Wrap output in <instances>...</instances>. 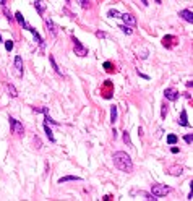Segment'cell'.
Segmentation results:
<instances>
[{
  "label": "cell",
  "mask_w": 193,
  "mask_h": 201,
  "mask_svg": "<svg viewBox=\"0 0 193 201\" xmlns=\"http://www.w3.org/2000/svg\"><path fill=\"white\" fill-rule=\"evenodd\" d=\"M114 166L122 172H132L133 170V162H132V157L124 152V151H117L114 154Z\"/></svg>",
  "instance_id": "1"
},
{
  "label": "cell",
  "mask_w": 193,
  "mask_h": 201,
  "mask_svg": "<svg viewBox=\"0 0 193 201\" xmlns=\"http://www.w3.org/2000/svg\"><path fill=\"white\" fill-rule=\"evenodd\" d=\"M71 41H73V49H75V55L78 57H86L88 55V49L84 47L81 42H79V39H76V37H71Z\"/></svg>",
  "instance_id": "2"
},
{
  "label": "cell",
  "mask_w": 193,
  "mask_h": 201,
  "mask_svg": "<svg viewBox=\"0 0 193 201\" xmlns=\"http://www.w3.org/2000/svg\"><path fill=\"white\" fill-rule=\"evenodd\" d=\"M170 191V188L166 185H159V183H156V185L151 186V193H153L154 196H158V198H161V196H166Z\"/></svg>",
  "instance_id": "3"
},
{
  "label": "cell",
  "mask_w": 193,
  "mask_h": 201,
  "mask_svg": "<svg viewBox=\"0 0 193 201\" xmlns=\"http://www.w3.org/2000/svg\"><path fill=\"white\" fill-rule=\"evenodd\" d=\"M8 122H10L11 131H13L15 135H23V131H25V128H23V123H20V122L16 120V118H13V117H10V118H8Z\"/></svg>",
  "instance_id": "4"
},
{
  "label": "cell",
  "mask_w": 193,
  "mask_h": 201,
  "mask_svg": "<svg viewBox=\"0 0 193 201\" xmlns=\"http://www.w3.org/2000/svg\"><path fill=\"white\" fill-rule=\"evenodd\" d=\"M45 28H47V31L50 33V36L52 37H57V34H59V28L55 26V23L52 21V18H45Z\"/></svg>",
  "instance_id": "5"
},
{
  "label": "cell",
  "mask_w": 193,
  "mask_h": 201,
  "mask_svg": "<svg viewBox=\"0 0 193 201\" xmlns=\"http://www.w3.org/2000/svg\"><path fill=\"white\" fill-rule=\"evenodd\" d=\"M120 18H122V20H124V23L127 26H130V28L136 26V18H135L132 13H122V15H120Z\"/></svg>",
  "instance_id": "6"
},
{
  "label": "cell",
  "mask_w": 193,
  "mask_h": 201,
  "mask_svg": "<svg viewBox=\"0 0 193 201\" xmlns=\"http://www.w3.org/2000/svg\"><path fill=\"white\" fill-rule=\"evenodd\" d=\"M15 71L18 76H23V59H21V55L15 57Z\"/></svg>",
  "instance_id": "7"
},
{
  "label": "cell",
  "mask_w": 193,
  "mask_h": 201,
  "mask_svg": "<svg viewBox=\"0 0 193 201\" xmlns=\"http://www.w3.org/2000/svg\"><path fill=\"white\" fill-rule=\"evenodd\" d=\"M26 29H28V31H31V33H33V36H34L36 42H37V44L41 45V49H44V47H45V44H44V41H42V37H41V36H39V33H37V31H36L34 28H31V26H28Z\"/></svg>",
  "instance_id": "8"
},
{
  "label": "cell",
  "mask_w": 193,
  "mask_h": 201,
  "mask_svg": "<svg viewBox=\"0 0 193 201\" xmlns=\"http://www.w3.org/2000/svg\"><path fill=\"white\" fill-rule=\"evenodd\" d=\"M164 96H166V99H169V100H177L178 99V93L170 89V88H167V89L164 91Z\"/></svg>",
  "instance_id": "9"
},
{
  "label": "cell",
  "mask_w": 193,
  "mask_h": 201,
  "mask_svg": "<svg viewBox=\"0 0 193 201\" xmlns=\"http://www.w3.org/2000/svg\"><path fill=\"white\" fill-rule=\"evenodd\" d=\"M178 16H182V18L187 21V23H193V13H192L190 10H182V11H178Z\"/></svg>",
  "instance_id": "10"
},
{
  "label": "cell",
  "mask_w": 193,
  "mask_h": 201,
  "mask_svg": "<svg viewBox=\"0 0 193 201\" xmlns=\"http://www.w3.org/2000/svg\"><path fill=\"white\" fill-rule=\"evenodd\" d=\"M34 7H36V10H37V13H39L41 16L44 15V11H45V3L42 2V0H34Z\"/></svg>",
  "instance_id": "11"
},
{
  "label": "cell",
  "mask_w": 193,
  "mask_h": 201,
  "mask_svg": "<svg viewBox=\"0 0 193 201\" xmlns=\"http://www.w3.org/2000/svg\"><path fill=\"white\" fill-rule=\"evenodd\" d=\"M49 62H50V63H52V67H54V70L57 71L59 75L65 76V73H63V71H62V68H60V67L57 65V62H55V59H54V57H52V55H49Z\"/></svg>",
  "instance_id": "12"
},
{
  "label": "cell",
  "mask_w": 193,
  "mask_h": 201,
  "mask_svg": "<svg viewBox=\"0 0 193 201\" xmlns=\"http://www.w3.org/2000/svg\"><path fill=\"white\" fill-rule=\"evenodd\" d=\"M73 180H81L79 177H75V175H67V177H62V178H59V183L62 185V183H67V182H73Z\"/></svg>",
  "instance_id": "13"
},
{
  "label": "cell",
  "mask_w": 193,
  "mask_h": 201,
  "mask_svg": "<svg viewBox=\"0 0 193 201\" xmlns=\"http://www.w3.org/2000/svg\"><path fill=\"white\" fill-rule=\"evenodd\" d=\"M178 123L182 126H190V123H188V120H187V110L183 109L182 110V114H180V120H178Z\"/></svg>",
  "instance_id": "14"
},
{
  "label": "cell",
  "mask_w": 193,
  "mask_h": 201,
  "mask_svg": "<svg viewBox=\"0 0 193 201\" xmlns=\"http://www.w3.org/2000/svg\"><path fill=\"white\" fill-rule=\"evenodd\" d=\"M44 131H45V136L49 138V141H50V143H55L54 133H52V130L49 128V125H47V123H44Z\"/></svg>",
  "instance_id": "15"
},
{
  "label": "cell",
  "mask_w": 193,
  "mask_h": 201,
  "mask_svg": "<svg viewBox=\"0 0 193 201\" xmlns=\"http://www.w3.org/2000/svg\"><path fill=\"white\" fill-rule=\"evenodd\" d=\"M42 112H44V118H45V123H52V125H59L55 120H52V117L49 115V110H47V107H44L42 109Z\"/></svg>",
  "instance_id": "16"
},
{
  "label": "cell",
  "mask_w": 193,
  "mask_h": 201,
  "mask_svg": "<svg viewBox=\"0 0 193 201\" xmlns=\"http://www.w3.org/2000/svg\"><path fill=\"white\" fill-rule=\"evenodd\" d=\"M15 20L18 21V25H20V26H23V28H28V25H26L25 18H23V15H21L20 11H16V13H15Z\"/></svg>",
  "instance_id": "17"
},
{
  "label": "cell",
  "mask_w": 193,
  "mask_h": 201,
  "mask_svg": "<svg viewBox=\"0 0 193 201\" xmlns=\"http://www.w3.org/2000/svg\"><path fill=\"white\" fill-rule=\"evenodd\" d=\"M110 122H112V123L117 122V107L115 106L110 107Z\"/></svg>",
  "instance_id": "18"
},
{
  "label": "cell",
  "mask_w": 193,
  "mask_h": 201,
  "mask_svg": "<svg viewBox=\"0 0 193 201\" xmlns=\"http://www.w3.org/2000/svg\"><path fill=\"white\" fill-rule=\"evenodd\" d=\"M7 89H8V93H10L11 97H16V96H18V91H16V88L13 85H10V83H8V85H7Z\"/></svg>",
  "instance_id": "19"
},
{
  "label": "cell",
  "mask_w": 193,
  "mask_h": 201,
  "mask_svg": "<svg viewBox=\"0 0 193 201\" xmlns=\"http://www.w3.org/2000/svg\"><path fill=\"white\" fill-rule=\"evenodd\" d=\"M120 29H122V33H125L127 36H132V34H133V29H132L130 26H127V25H120Z\"/></svg>",
  "instance_id": "20"
},
{
  "label": "cell",
  "mask_w": 193,
  "mask_h": 201,
  "mask_svg": "<svg viewBox=\"0 0 193 201\" xmlns=\"http://www.w3.org/2000/svg\"><path fill=\"white\" fill-rule=\"evenodd\" d=\"M2 10H3V13H5V16H7V20L10 21V23H11L13 20H15V16H11V15H10V11H8L7 5H2Z\"/></svg>",
  "instance_id": "21"
},
{
  "label": "cell",
  "mask_w": 193,
  "mask_h": 201,
  "mask_svg": "<svg viewBox=\"0 0 193 201\" xmlns=\"http://www.w3.org/2000/svg\"><path fill=\"white\" fill-rule=\"evenodd\" d=\"M124 143L127 146H130V148H132V140H130V135H128V131H124Z\"/></svg>",
  "instance_id": "22"
},
{
  "label": "cell",
  "mask_w": 193,
  "mask_h": 201,
  "mask_svg": "<svg viewBox=\"0 0 193 201\" xmlns=\"http://www.w3.org/2000/svg\"><path fill=\"white\" fill-rule=\"evenodd\" d=\"M177 141H178V138L175 135H169L167 136V143H169V144H175Z\"/></svg>",
  "instance_id": "23"
},
{
  "label": "cell",
  "mask_w": 193,
  "mask_h": 201,
  "mask_svg": "<svg viewBox=\"0 0 193 201\" xmlns=\"http://www.w3.org/2000/svg\"><path fill=\"white\" fill-rule=\"evenodd\" d=\"M107 15H109L110 18H120V15H122V13H120V11H117V10H109V13H107Z\"/></svg>",
  "instance_id": "24"
},
{
  "label": "cell",
  "mask_w": 193,
  "mask_h": 201,
  "mask_svg": "<svg viewBox=\"0 0 193 201\" xmlns=\"http://www.w3.org/2000/svg\"><path fill=\"white\" fill-rule=\"evenodd\" d=\"M78 3L81 5V8H88L89 3H91V0H78Z\"/></svg>",
  "instance_id": "25"
},
{
  "label": "cell",
  "mask_w": 193,
  "mask_h": 201,
  "mask_svg": "<svg viewBox=\"0 0 193 201\" xmlns=\"http://www.w3.org/2000/svg\"><path fill=\"white\" fill-rule=\"evenodd\" d=\"M13 45H15V44H13V41H11V39H8V41H5V49H7V50H8V52H10V50H11V49H13Z\"/></svg>",
  "instance_id": "26"
},
{
  "label": "cell",
  "mask_w": 193,
  "mask_h": 201,
  "mask_svg": "<svg viewBox=\"0 0 193 201\" xmlns=\"http://www.w3.org/2000/svg\"><path fill=\"white\" fill-rule=\"evenodd\" d=\"M166 115H167V104H164V106H162V110H161V117H162V118H166Z\"/></svg>",
  "instance_id": "27"
},
{
  "label": "cell",
  "mask_w": 193,
  "mask_h": 201,
  "mask_svg": "<svg viewBox=\"0 0 193 201\" xmlns=\"http://www.w3.org/2000/svg\"><path fill=\"white\" fill-rule=\"evenodd\" d=\"M34 144H36V148H37V149H41V148H42V144H41V140L37 138V136H34Z\"/></svg>",
  "instance_id": "28"
},
{
  "label": "cell",
  "mask_w": 193,
  "mask_h": 201,
  "mask_svg": "<svg viewBox=\"0 0 193 201\" xmlns=\"http://www.w3.org/2000/svg\"><path fill=\"white\" fill-rule=\"evenodd\" d=\"M183 140H185V143H188V144H190V143L193 141V135H185V138H183Z\"/></svg>",
  "instance_id": "29"
},
{
  "label": "cell",
  "mask_w": 193,
  "mask_h": 201,
  "mask_svg": "<svg viewBox=\"0 0 193 201\" xmlns=\"http://www.w3.org/2000/svg\"><path fill=\"white\" fill-rule=\"evenodd\" d=\"M104 68L107 71H112V63H110V62H106V63H104Z\"/></svg>",
  "instance_id": "30"
},
{
  "label": "cell",
  "mask_w": 193,
  "mask_h": 201,
  "mask_svg": "<svg viewBox=\"0 0 193 201\" xmlns=\"http://www.w3.org/2000/svg\"><path fill=\"white\" fill-rule=\"evenodd\" d=\"M141 59H146V57H148V50H143V52H141Z\"/></svg>",
  "instance_id": "31"
},
{
  "label": "cell",
  "mask_w": 193,
  "mask_h": 201,
  "mask_svg": "<svg viewBox=\"0 0 193 201\" xmlns=\"http://www.w3.org/2000/svg\"><path fill=\"white\" fill-rule=\"evenodd\" d=\"M96 36H98V37H106V33H101V31H98V33H96Z\"/></svg>",
  "instance_id": "32"
},
{
  "label": "cell",
  "mask_w": 193,
  "mask_h": 201,
  "mask_svg": "<svg viewBox=\"0 0 193 201\" xmlns=\"http://www.w3.org/2000/svg\"><path fill=\"white\" fill-rule=\"evenodd\" d=\"M138 75L141 76V78H144V80H149V76H148V75H144V73H140V71H138Z\"/></svg>",
  "instance_id": "33"
},
{
  "label": "cell",
  "mask_w": 193,
  "mask_h": 201,
  "mask_svg": "<svg viewBox=\"0 0 193 201\" xmlns=\"http://www.w3.org/2000/svg\"><path fill=\"white\" fill-rule=\"evenodd\" d=\"M141 2H143V5H144V7H148V5H149V3H148V0H141Z\"/></svg>",
  "instance_id": "34"
},
{
  "label": "cell",
  "mask_w": 193,
  "mask_h": 201,
  "mask_svg": "<svg viewBox=\"0 0 193 201\" xmlns=\"http://www.w3.org/2000/svg\"><path fill=\"white\" fill-rule=\"evenodd\" d=\"M0 3H2V5H5V3H7V0H0Z\"/></svg>",
  "instance_id": "35"
},
{
  "label": "cell",
  "mask_w": 193,
  "mask_h": 201,
  "mask_svg": "<svg viewBox=\"0 0 193 201\" xmlns=\"http://www.w3.org/2000/svg\"><path fill=\"white\" fill-rule=\"evenodd\" d=\"M0 42H2V36H0Z\"/></svg>",
  "instance_id": "36"
},
{
  "label": "cell",
  "mask_w": 193,
  "mask_h": 201,
  "mask_svg": "<svg viewBox=\"0 0 193 201\" xmlns=\"http://www.w3.org/2000/svg\"><path fill=\"white\" fill-rule=\"evenodd\" d=\"M65 2H67V3H68V2H70V0H65Z\"/></svg>",
  "instance_id": "37"
}]
</instances>
